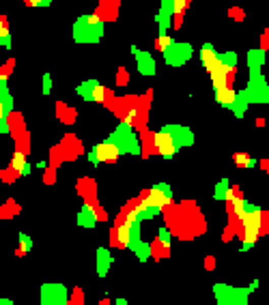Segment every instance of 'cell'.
<instances>
[{"label": "cell", "instance_id": "obj_1", "mask_svg": "<svg viewBox=\"0 0 269 305\" xmlns=\"http://www.w3.org/2000/svg\"><path fill=\"white\" fill-rule=\"evenodd\" d=\"M190 142H192V136L183 127H164L153 136V146L166 159L175 157V152L183 144H190Z\"/></svg>", "mask_w": 269, "mask_h": 305}, {"label": "cell", "instance_id": "obj_2", "mask_svg": "<svg viewBox=\"0 0 269 305\" xmlns=\"http://www.w3.org/2000/svg\"><path fill=\"white\" fill-rule=\"evenodd\" d=\"M101 33H103V22H101V17L97 13L82 15L73 26V37H75V41H80V43L97 41L101 37Z\"/></svg>", "mask_w": 269, "mask_h": 305}, {"label": "cell", "instance_id": "obj_3", "mask_svg": "<svg viewBox=\"0 0 269 305\" xmlns=\"http://www.w3.org/2000/svg\"><path fill=\"white\" fill-rule=\"evenodd\" d=\"M241 226H244V247L241 250H250L256 239H258V234H261V226H263V211L258 206H254L250 213H246L241 217Z\"/></svg>", "mask_w": 269, "mask_h": 305}, {"label": "cell", "instance_id": "obj_4", "mask_svg": "<svg viewBox=\"0 0 269 305\" xmlns=\"http://www.w3.org/2000/svg\"><path fill=\"white\" fill-rule=\"evenodd\" d=\"M142 202H145L151 211H155V213H159L164 206H168L170 202H172V194H170V187L166 185V183H159V185H155L151 189V192L142 198Z\"/></svg>", "mask_w": 269, "mask_h": 305}, {"label": "cell", "instance_id": "obj_5", "mask_svg": "<svg viewBox=\"0 0 269 305\" xmlns=\"http://www.w3.org/2000/svg\"><path fill=\"white\" fill-rule=\"evenodd\" d=\"M235 69L233 67H228L224 60H222V56L218 54V58H216V63L209 67V78H211V82H213V90H220V88H226L228 86V75L233 73Z\"/></svg>", "mask_w": 269, "mask_h": 305}, {"label": "cell", "instance_id": "obj_6", "mask_svg": "<svg viewBox=\"0 0 269 305\" xmlns=\"http://www.w3.org/2000/svg\"><path fill=\"white\" fill-rule=\"evenodd\" d=\"M119 155H121V148L117 146V142L103 140L101 144H97L89 152V159L93 161V164H101V161H117Z\"/></svg>", "mask_w": 269, "mask_h": 305}, {"label": "cell", "instance_id": "obj_7", "mask_svg": "<svg viewBox=\"0 0 269 305\" xmlns=\"http://www.w3.org/2000/svg\"><path fill=\"white\" fill-rule=\"evenodd\" d=\"M164 56H166V60L172 67H179L192 56V47L187 43H175V41H172V45L164 52Z\"/></svg>", "mask_w": 269, "mask_h": 305}, {"label": "cell", "instance_id": "obj_8", "mask_svg": "<svg viewBox=\"0 0 269 305\" xmlns=\"http://www.w3.org/2000/svg\"><path fill=\"white\" fill-rule=\"evenodd\" d=\"M78 93L82 95L84 99H89V101H97V103H101V101L105 99V88L101 86L97 80L84 82L82 86H78Z\"/></svg>", "mask_w": 269, "mask_h": 305}, {"label": "cell", "instance_id": "obj_9", "mask_svg": "<svg viewBox=\"0 0 269 305\" xmlns=\"http://www.w3.org/2000/svg\"><path fill=\"white\" fill-rule=\"evenodd\" d=\"M67 292L63 286H43V305H65Z\"/></svg>", "mask_w": 269, "mask_h": 305}, {"label": "cell", "instance_id": "obj_10", "mask_svg": "<svg viewBox=\"0 0 269 305\" xmlns=\"http://www.w3.org/2000/svg\"><path fill=\"white\" fill-rule=\"evenodd\" d=\"M131 52L136 54V58H138V71L142 75H153L155 73V60H153V56L149 52H140L136 50V47H131Z\"/></svg>", "mask_w": 269, "mask_h": 305}, {"label": "cell", "instance_id": "obj_11", "mask_svg": "<svg viewBox=\"0 0 269 305\" xmlns=\"http://www.w3.org/2000/svg\"><path fill=\"white\" fill-rule=\"evenodd\" d=\"M228 202H230V206H233V213H235L237 219H241L246 213H250V211L254 208V204L246 202V200H244V198H239V196H233V198L228 200Z\"/></svg>", "mask_w": 269, "mask_h": 305}, {"label": "cell", "instance_id": "obj_12", "mask_svg": "<svg viewBox=\"0 0 269 305\" xmlns=\"http://www.w3.org/2000/svg\"><path fill=\"white\" fill-rule=\"evenodd\" d=\"M237 95L239 93H235L230 86H226V88H220V90H216V101L220 103V106H226V108H233V103L237 101Z\"/></svg>", "mask_w": 269, "mask_h": 305}, {"label": "cell", "instance_id": "obj_13", "mask_svg": "<svg viewBox=\"0 0 269 305\" xmlns=\"http://www.w3.org/2000/svg\"><path fill=\"white\" fill-rule=\"evenodd\" d=\"M11 170H15L17 174H28V172H31V166H28L26 155H24L22 150H15V152H13V157H11Z\"/></svg>", "mask_w": 269, "mask_h": 305}, {"label": "cell", "instance_id": "obj_14", "mask_svg": "<svg viewBox=\"0 0 269 305\" xmlns=\"http://www.w3.org/2000/svg\"><path fill=\"white\" fill-rule=\"evenodd\" d=\"M216 58H218V52L211 43H205L203 47H200V63H203V67L207 71H209V67L216 63Z\"/></svg>", "mask_w": 269, "mask_h": 305}, {"label": "cell", "instance_id": "obj_15", "mask_svg": "<svg viewBox=\"0 0 269 305\" xmlns=\"http://www.w3.org/2000/svg\"><path fill=\"white\" fill-rule=\"evenodd\" d=\"M95 222H97V215H95L93 206H91V204H84L82 211H80V215H78V224L91 228V226H95Z\"/></svg>", "mask_w": 269, "mask_h": 305}, {"label": "cell", "instance_id": "obj_16", "mask_svg": "<svg viewBox=\"0 0 269 305\" xmlns=\"http://www.w3.org/2000/svg\"><path fill=\"white\" fill-rule=\"evenodd\" d=\"M0 45L11 47V33H9V24L5 17H0Z\"/></svg>", "mask_w": 269, "mask_h": 305}, {"label": "cell", "instance_id": "obj_17", "mask_svg": "<svg viewBox=\"0 0 269 305\" xmlns=\"http://www.w3.org/2000/svg\"><path fill=\"white\" fill-rule=\"evenodd\" d=\"M97 260H99V275H105V269H108L110 262H112V256L105 250H99L97 252Z\"/></svg>", "mask_w": 269, "mask_h": 305}, {"label": "cell", "instance_id": "obj_18", "mask_svg": "<svg viewBox=\"0 0 269 305\" xmlns=\"http://www.w3.org/2000/svg\"><path fill=\"white\" fill-rule=\"evenodd\" d=\"M31 247H33L31 239H28L26 234H20V250H17V256H26L28 252H31Z\"/></svg>", "mask_w": 269, "mask_h": 305}, {"label": "cell", "instance_id": "obj_19", "mask_svg": "<svg viewBox=\"0 0 269 305\" xmlns=\"http://www.w3.org/2000/svg\"><path fill=\"white\" fill-rule=\"evenodd\" d=\"M235 164L246 166V168H252V166H254V159H250L246 152H237V155H235Z\"/></svg>", "mask_w": 269, "mask_h": 305}, {"label": "cell", "instance_id": "obj_20", "mask_svg": "<svg viewBox=\"0 0 269 305\" xmlns=\"http://www.w3.org/2000/svg\"><path fill=\"white\" fill-rule=\"evenodd\" d=\"M172 45V39L168 35H164V37H157V50H162V52H166L168 47Z\"/></svg>", "mask_w": 269, "mask_h": 305}, {"label": "cell", "instance_id": "obj_21", "mask_svg": "<svg viewBox=\"0 0 269 305\" xmlns=\"http://www.w3.org/2000/svg\"><path fill=\"white\" fill-rule=\"evenodd\" d=\"M157 239H159V243L168 250V247H170V232L166 230V228H159V236H157Z\"/></svg>", "mask_w": 269, "mask_h": 305}, {"label": "cell", "instance_id": "obj_22", "mask_svg": "<svg viewBox=\"0 0 269 305\" xmlns=\"http://www.w3.org/2000/svg\"><path fill=\"white\" fill-rule=\"evenodd\" d=\"M185 7H187L185 0H172V15H181Z\"/></svg>", "mask_w": 269, "mask_h": 305}, {"label": "cell", "instance_id": "obj_23", "mask_svg": "<svg viewBox=\"0 0 269 305\" xmlns=\"http://www.w3.org/2000/svg\"><path fill=\"white\" fill-rule=\"evenodd\" d=\"M50 88H52V78H50V75H43V93L47 95V93H50Z\"/></svg>", "mask_w": 269, "mask_h": 305}, {"label": "cell", "instance_id": "obj_24", "mask_svg": "<svg viewBox=\"0 0 269 305\" xmlns=\"http://www.w3.org/2000/svg\"><path fill=\"white\" fill-rule=\"evenodd\" d=\"M26 5L28 7H47V5H50V0H28Z\"/></svg>", "mask_w": 269, "mask_h": 305}, {"label": "cell", "instance_id": "obj_25", "mask_svg": "<svg viewBox=\"0 0 269 305\" xmlns=\"http://www.w3.org/2000/svg\"><path fill=\"white\" fill-rule=\"evenodd\" d=\"M0 131H3V133H7V131H9V125H7V118H3V120H0Z\"/></svg>", "mask_w": 269, "mask_h": 305}, {"label": "cell", "instance_id": "obj_26", "mask_svg": "<svg viewBox=\"0 0 269 305\" xmlns=\"http://www.w3.org/2000/svg\"><path fill=\"white\" fill-rule=\"evenodd\" d=\"M117 305H127V303H125V299H119V301H117Z\"/></svg>", "mask_w": 269, "mask_h": 305}, {"label": "cell", "instance_id": "obj_27", "mask_svg": "<svg viewBox=\"0 0 269 305\" xmlns=\"http://www.w3.org/2000/svg\"><path fill=\"white\" fill-rule=\"evenodd\" d=\"M0 305H13L11 301H0Z\"/></svg>", "mask_w": 269, "mask_h": 305}, {"label": "cell", "instance_id": "obj_28", "mask_svg": "<svg viewBox=\"0 0 269 305\" xmlns=\"http://www.w3.org/2000/svg\"><path fill=\"white\" fill-rule=\"evenodd\" d=\"M241 305H244V303H241Z\"/></svg>", "mask_w": 269, "mask_h": 305}]
</instances>
